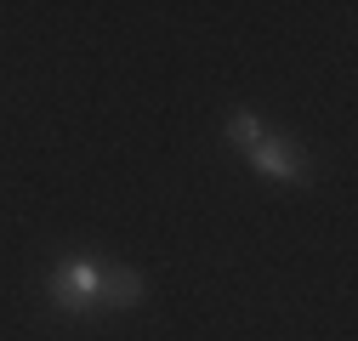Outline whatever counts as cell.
Wrapping results in <instances>:
<instances>
[{"label":"cell","instance_id":"6da1fadb","mask_svg":"<svg viewBox=\"0 0 358 341\" xmlns=\"http://www.w3.org/2000/svg\"><path fill=\"white\" fill-rule=\"evenodd\" d=\"M245 159L262 170V177L285 182V188H313V177H319V170H313V159H307V148H301V143H290V137H273V131H267Z\"/></svg>","mask_w":358,"mask_h":341},{"label":"cell","instance_id":"7a4b0ae2","mask_svg":"<svg viewBox=\"0 0 358 341\" xmlns=\"http://www.w3.org/2000/svg\"><path fill=\"white\" fill-rule=\"evenodd\" d=\"M46 296L63 307V313H92L97 296H103V262H92V256H74L69 268H57L46 279Z\"/></svg>","mask_w":358,"mask_h":341},{"label":"cell","instance_id":"3957f363","mask_svg":"<svg viewBox=\"0 0 358 341\" xmlns=\"http://www.w3.org/2000/svg\"><path fill=\"white\" fill-rule=\"evenodd\" d=\"M148 302V279L131 268H103V296L97 307H143Z\"/></svg>","mask_w":358,"mask_h":341},{"label":"cell","instance_id":"277c9868","mask_svg":"<svg viewBox=\"0 0 358 341\" xmlns=\"http://www.w3.org/2000/svg\"><path fill=\"white\" fill-rule=\"evenodd\" d=\"M222 137H228V143H234L239 154H250V148H256V143L267 137V125H262L256 114H228V125H222Z\"/></svg>","mask_w":358,"mask_h":341}]
</instances>
